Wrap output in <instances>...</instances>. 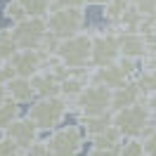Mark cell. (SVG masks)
I'll return each mask as SVG.
<instances>
[{
    "label": "cell",
    "instance_id": "1",
    "mask_svg": "<svg viewBox=\"0 0 156 156\" xmlns=\"http://www.w3.org/2000/svg\"><path fill=\"white\" fill-rule=\"evenodd\" d=\"M26 116L36 123L40 133L45 130L50 133L52 128H57L64 123V118L69 116V102L62 95H55V97H36L29 104V111Z\"/></svg>",
    "mask_w": 156,
    "mask_h": 156
},
{
    "label": "cell",
    "instance_id": "2",
    "mask_svg": "<svg viewBox=\"0 0 156 156\" xmlns=\"http://www.w3.org/2000/svg\"><path fill=\"white\" fill-rule=\"evenodd\" d=\"M111 126L121 133V137H142L154 128V121L147 114L144 104L137 102L130 107L114 109L111 111Z\"/></svg>",
    "mask_w": 156,
    "mask_h": 156
},
{
    "label": "cell",
    "instance_id": "3",
    "mask_svg": "<svg viewBox=\"0 0 156 156\" xmlns=\"http://www.w3.org/2000/svg\"><path fill=\"white\" fill-rule=\"evenodd\" d=\"M55 57L71 71L90 69V31L83 29L69 38H62L55 50Z\"/></svg>",
    "mask_w": 156,
    "mask_h": 156
},
{
    "label": "cell",
    "instance_id": "4",
    "mask_svg": "<svg viewBox=\"0 0 156 156\" xmlns=\"http://www.w3.org/2000/svg\"><path fill=\"white\" fill-rule=\"evenodd\" d=\"M45 140V149H48V156H78L85 147V135L78 123H71V126H57L50 130Z\"/></svg>",
    "mask_w": 156,
    "mask_h": 156
},
{
    "label": "cell",
    "instance_id": "5",
    "mask_svg": "<svg viewBox=\"0 0 156 156\" xmlns=\"http://www.w3.org/2000/svg\"><path fill=\"white\" fill-rule=\"evenodd\" d=\"M45 26H48V33L57 36L59 40L69 38L85 29V7H71V5L50 7L45 14Z\"/></svg>",
    "mask_w": 156,
    "mask_h": 156
},
{
    "label": "cell",
    "instance_id": "6",
    "mask_svg": "<svg viewBox=\"0 0 156 156\" xmlns=\"http://www.w3.org/2000/svg\"><path fill=\"white\" fill-rule=\"evenodd\" d=\"M69 111L78 116H95V114H111V102H109V88L88 83L69 102Z\"/></svg>",
    "mask_w": 156,
    "mask_h": 156
},
{
    "label": "cell",
    "instance_id": "7",
    "mask_svg": "<svg viewBox=\"0 0 156 156\" xmlns=\"http://www.w3.org/2000/svg\"><path fill=\"white\" fill-rule=\"evenodd\" d=\"M118 59V38L114 26L107 31L90 29V66H102Z\"/></svg>",
    "mask_w": 156,
    "mask_h": 156
},
{
    "label": "cell",
    "instance_id": "8",
    "mask_svg": "<svg viewBox=\"0 0 156 156\" xmlns=\"http://www.w3.org/2000/svg\"><path fill=\"white\" fill-rule=\"evenodd\" d=\"M10 31L17 48H38L43 36L48 33V26H45V17H24L14 21Z\"/></svg>",
    "mask_w": 156,
    "mask_h": 156
},
{
    "label": "cell",
    "instance_id": "9",
    "mask_svg": "<svg viewBox=\"0 0 156 156\" xmlns=\"http://www.w3.org/2000/svg\"><path fill=\"white\" fill-rule=\"evenodd\" d=\"M0 135H5L10 142H14L21 151H26V149H29V147L40 137V130L36 128V123H33L29 116H21V114H19V116L14 118V121H12Z\"/></svg>",
    "mask_w": 156,
    "mask_h": 156
},
{
    "label": "cell",
    "instance_id": "10",
    "mask_svg": "<svg viewBox=\"0 0 156 156\" xmlns=\"http://www.w3.org/2000/svg\"><path fill=\"white\" fill-rule=\"evenodd\" d=\"M43 52L38 48H17V52L7 59V64L12 66L14 76H24L31 78L40 66H43Z\"/></svg>",
    "mask_w": 156,
    "mask_h": 156
},
{
    "label": "cell",
    "instance_id": "11",
    "mask_svg": "<svg viewBox=\"0 0 156 156\" xmlns=\"http://www.w3.org/2000/svg\"><path fill=\"white\" fill-rule=\"evenodd\" d=\"M109 102H111V111L142 102V90L137 88L135 78H128L123 83H118L116 88H109Z\"/></svg>",
    "mask_w": 156,
    "mask_h": 156
},
{
    "label": "cell",
    "instance_id": "12",
    "mask_svg": "<svg viewBox=\"0 0 156 156\" xmlns=\"http://www.w3.org/2000/svg\"><path fill=\"white\" fill-rule=\"evenodd\" d=\"M116 38H118V57L140 59L144 55L147 40L142 33H137V31H116Z\"/></svg>",
    "mask_w": 156,
    "mask_h": 156
},
{
    "label": "cell",
    "instance_id": "13",
    "mask_svg": "<svg viewBox=\"0 0 156 156\" xmlns=\"http://www.w3.org/2000/svg\"><path fill=\"white\" fill-rule=\"evenodd\" d=\"M29 80H31V88H33L36 97H55V95H59V83L62 80L48 69H38Z\"/></svg>",
    "mask_w": 156,
    "mask_h": 156
},
{
    "label": "cell",
    "instance_id": "14",
    "mask_svg": "<svg viewBox=\"0 0 156 156\" xmlns=\"http://www.w3.org/2000/svg\"><path fill=\"white\" fill-rule=\"evenodd\" d=\"M5 92H7V99L17 102V104H31L36 95H33V88H31V80L24 76H12L7 83H5Z\"/></svg>",
    "mask_w": 156,
    "mask_h": 156
},
{
    "label": "cell",
    "instance_id": "15",
    "mask_svg": "<svg viewBox=\"0 0 156 156\" xmlns=\"http://www.w3.org/2000/svg\"><path fill=\"white\" fill-rule=\"evenodd\" d=\"M85 85H88V69L71 71L66 78H62V83H59V95L66 99V102H71Z\"/></svg>",
    "mask_w": 156,
    "mask_h": 156
},
{
    "label": "cell",
    "instance_id": "16",
    "mask_svg": "<svg viewBox=\"0 0 156 156\" xmlns=\"http://www.w3.org/2000/svg\"><path fill=\"white\" fill-rule=\"evenodd\" d=\"M78 126L85 135V142L90 137H95L97 133H102L104 128L111 126V114H95V116H78Z\"/></svg>",
    "mask_w": 156,
    "mask_h": 156
},
{
    "label": "cell",
    "instance_id": "17",
    "mask_svg": "<svg viewBox=\"0 0 156 156\" xmlns=\"http://www.w3.org/2000/svg\"><path fill=\"white\" fill-rule=\"evenodd\" d=\"M130 7V0H107L104 5H102V17L104 21H109L111 26L116 24L121 17H123V12Z\"/></svg>",
    "mask_w": 156,
    "mask_h": 156
},
{
    "label": "cell",
    "instance_id": "18",
    "mask_svg": "<svg viewBox=\"0 0 156 156\" xmlns=\"http://www.w3.org/2000/svg\"><path fill=\"white\" fill-rule=\"evenodd\" d=\"M123 137H121V133H118L114 126H109V128H104L102 133H97L95 137H90L88 140V144L90 147H114V144H118Z\"/></svg>",
    "mask_w": 156,
    "mask_h": 156
},
{
    "label": "cell",
    "instance_id": "19",
    "mask_svg": "<svg viewBox=\"0 0 156 156\" xmlns=\"http://www.w3.org/2000/svg\"><path fill=\"white\" fill-rule=\"evenodd\" d=\"M26 17H45L50 10V0H17Z\"/></svg>",
    "mask_w": 156,
    "mask_h": 156
},
{
    "label": "cell",
    "instance_id": "20",
    "mask_svg": "<svg viewBox=\"0 0 156 156\" xmlns=\"http://www.w3.org/2000/svg\"><path fill=\"white\" fill-rule=\"evenodd\" d=\"M135 83H137V88L142 90V95L154 92L156 90V69H140L135 73Z\"/></svg>",
    "mask_w": 156,
    "mask_h": 156
},
{
    "label": "cell",
    "instance_id": "21",
    "mask_svg": "<svg viewBox=\"0 0 156 156\" xmlns=\"http://www.w3.org/2000/svg\"><path fill=\"white\" fill-rule=\"evenodd\" d=\"M19 114H21V111H19V104H17V102H12V99H5V102L0 104V133L10 126Z\"/></svg>",
    "mask_w": 156,
    "mask_h": 156
},
{
    "label": "cell",
    "instance_id": "22",
    "mask_svg": "<svg viewBox=\"0 0 156 156\" xmlns=\"http://www.w3.org/2000/svg\"><path fill=\"white\" fill-rule=\"evenodd\" d=\"M17 52V43L12 38V31L10 29H0V59L7 62Z\"/></svg>",
    "mask_w": 156,
    "mask_h": 156
},
{
    "label": "cell",
    "instance_id": "23",
    "mask_svg": "<svg viewBox=\"0 0 156 156\" xmlns=\"http://www.w3.org/2000/svg\"><path fill=\"white\" fill-rule=\"evenodd\" d=\"M118 156H144L140 137H123L118 144Z\"/></svg>",
    "mask_w": 156,
    "mask_h": 156
},
{
    "label": "cell",
    "instance_id": "24",
    "mask_svg": "<svg viewBox=\"0 0 156 156\" xmlns=\"http://www.w3.org/2000/svg\"><path fill=\"white\" fill-rule=\"evenodd\" d=\"M2 17H5L7 21H12V24H14V21L24 19L26 14H24V10L19 7V2H17V0H10V2L5 5V10H2Z\"/></svg>",
    "mask_w": 156,
    "mask_h": 156
},
{
    "label": "cell",
    "instance_id": "25",
    "mask_svg": "<svg viewBox=\"0 0 156 156\" xmlns=\"http://www.w3.org/2000/svg\"><path fill=\"white\" fill-rule=\"evenodd\" d=\"M140 142H142V151L144 156H156V126L147 133V135L140 137Z\"/></svg>",
    "mask_w": 156,
    "mask_h": 156
},
{
    "label": "cell",
    "instance_id": "26",
    "mask_svg": "<svg viewBox=\"0 0 156 156\" xmlns=\"http://www.w3.org/2000/svg\"><path fill=\"white\" fill-rule=\"evenodd\" d=\"M130 5H133L142 17H154L156 14V0H130Z\"/></svg>",
    "mask_w": 156,
    "mask_h": 156
},
{
    "label": "cell",
    "instance_id": "27",
    "mask_svg": "<svg viewBox=\"0 0 156 156\" xmlns=\"http://www.w3.org/2000/svg\"><path fill=\"white\" fill-rule=\"evenodd\" d=\"M0 156H24V151L14 142H10L5 135H0Z\"/></svg>",
    "mask_w": 156,
    "mask_h": 156
},
{
    "label": "cell",
    "instance_id": "28",
    "mask_svg": "<svg viewBox=\"0 0 156 156\" xmlns=\"http://www.w3.org/2000/svg\"><path fill=\"white\" fill-rule=\"evenodd\" d=\"M140 69H156V45H147L144 55L140 57Z\"/></svg>",
    "mask_w": 156,
    "mask_h": 156
},
{
    "label": "cell",
    "instance_id": "29",
    "mask_svg": "<svg viewBox=\"0 0 156 156\" xmlns=\"http://www.w3.org/2000/svg\"><path fill=\"white\" fill-rule=\"evenodd\" d=\"M118 144H114V147H88V156H118Z\"/></svg>",
    "mask_w": 156,
    "mask_h": 156
},
{
    "label": "cell",
    "instance_id": "30",
    "mask_svg": "<svg viewBox=\"0 0 156 156\" xmlns=\"http://www.w3.org/2000/svg\"><path fill=\"white\" fill-rule=\"evenodd\" d=\"M142 104H144L147 114L151 116V121H156V90H154V92H147V95H142Z\"/></svg>",
    "mask_w": 156,
    "mask_h": 156
},
{
    "label": "cell",
    "instance_id": "31",
    "mask_svg": "<svg viewBox=\"0 0 156 156\" xmlns=\"http://www.w3.org/2000/svg\"><path fill=\"white\" fill-rule=\"evenodd\" d=\"M24 156H48V149H45V140H36V142H33V144L29 147V149H26V151H24Z\"/></svg>",
    "mask_w": 156,
    "mask_h": 156
},
{
    "label": "cell",
    "instance_id": "32",
    "mask_svg": "<svg viewBox=\"0 0 156 156\" xmlns=\"http://www.w3.org/2000/svg\"><path fill=\"white\" fill-rule=\"evenodd\" d=\"M12 76H14V71H12V66L7 64V62H0V83L5 85V83H7V80H10Z\"/></svg>",
    "mask_w": 156,
    "mask_h": 156
},
{
    "label": "cell",
    "instance_id": "33",
    "mask_svg": "<svg viewBox=\"0 0 156 156\" xmlns=\"http://www.w3.org/2000/svg\"><path fill=\"white\" fill-rule=\"evenodd\" d=\"M147 45H156V14L151 17V26H149V33L144 36Z\"/></svg>",
    "mask_w": 156,
    "mask_h": 156
},
{
    "label": "cell",
    "instance_id": "34",
    "mask_svg": "<svg viewBox=\"0 0 156 156\" xmlns=\"http://www.w3.org/2000/svg\"><path fill=\"white\" fill-rule=\"evenodd\" d=\"M104 2H107V0H85V7H90V5H99V7H102Z\"/></svg>",
    "mask_w": 156,
    "mask_h": 156
},
{
    "label": "cell",
    "instance_id": "35",
    "mask_svg": "<svg viewBox=\"0 0 156 156\" xmlns=\"http://www.w3.org/2000/svg\"><path fill=\"white\" fill-rule=\"evenodd\" d=\"M5 99H7V92H5V85H2V83H0V104H2V102H5Z\"/></svg>",
    "mask_w": 156,
    "mask_h": 156
},
{
    "label": "cell",
    "instance_id": "36",
    "mask_svg": "<svg viewBox=\"0 0 156 156\" xmlns=\"http://www.w3.org/2000/svg\"><path fill=\"white\" fill-rule=\"evenodd\" d=\"M0 62H2V59H0Z\"/></svg>",
    "mask_w": 156,
    "mask_h": 156
},
{
    "label": "cell",
    "instance_id": "37",
    "mask_svg": "<svg viewBox=\"0 0 156 156\" xmlns=\"http://www.w3.org/2000/svg\"><path fill=\"white\" fill-rule=\"evenodd\" d=\"M50 2H52V0H50Z\"/></svg>",
    "mask_w": 156,
    "mask_h": 156
}]
</instances>
